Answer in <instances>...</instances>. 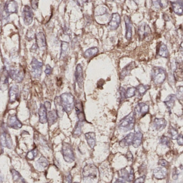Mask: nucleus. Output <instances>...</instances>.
<instances>
[{
    "label": "nucleus",
    "mask_w": 183,
    "mask_h": 183,
    "mask_svg": "<svg viewBox=\"0 0 183 183\" xmlns=\"http://www.w3.org/2000/svg\"><path fill=\"white\" fill-rule=\"evenodd\" d=\"M135 114L132 112L120 121L118 128L123 132H127L134 129L135 123Z\"/></svg>",
    "instance_id": "f257e3e1"
},
{
    "label": "nucleus",
    "mask_w": 183,
    "mask_h": 183,
    "mask_svg": "<svg viewBox=\"0 0 183 183\" xmlns=\"http://www.w3.org/2000/svg\"><path fill=\"white\" fill-rule=\"evenodd\" d=\"M64 111L68 114L71 113L75 108V101L74 96L71 93H64L60 96Z\"/></svg>",
    "instance_id": "f03ea898"
},
{
    "label": "nucleus",
    "mask_w": 183,
    "mask_h": 183,
    "mask_svg": "<svg viewBox=\"0 0 183 183\" xmlns=\"http://www.w3.org/2000/svg\"><path fill=\"white\" fill-rule=\"evenodd\" d=\"M167 79V72L163 68L154 67L151 70V79L155 84H162Z\"/></svg>",
    "instance_id": "7ed1b4c3"
},
{
    "label": "nucleus",
    "mask_w": 183,
    "mask_h": 183,
    "mask_svg": "<svg viewBox=\"0 0 183 183\" xmlns=\"http://www.w3.org/2000/svg\"><path fill=\"white\" fill-rule=\"evenodd\" d=\"M62 154L64 160L68 163H71L75 161V156L74 150L71 144L64 142L62 146Z\"/></svg>",
    "instance_id": "20e7f679"
},
{
    "label": "nucleus",
    "mask_w": 183,
    "mask_h": 183,
    "mask_svg": "<svg viewBox=\"0 0 183 183\" xmlns=\"http://www.w3.org/2000/svg\"><path fill=\"white\" fill-rule=\"evenodd\" d=\"M97 173L98 169L95 165L87 164L83 169V178L84 180H94L96 178Z\"/></svg>",
    "instance_id": "39448f33"
},
{
    "label": "nucleus",
    "mask_w": 183,
    "mask_h": 183,
    "mask_svg": "<svg viewBox=\"0 0 183 183\" xmlns=\"http://www.w3.org/2000/svg\"><path fill=\"white\" fill-rule=\"evenodd\" d=\"M31 75L34 79H39L42 73V67L43 66V63L39 61L38 60L34 58L31 62Z\"/></svg>",
    "instance_id": "423d86ee"
},
{
    "label": "nucleus",
    "mask_w": 183,
    "mask_h": 183,
    "mask_svg": "<svg viewBox=\"0 0 183 183\" xmlns=\"http://www.w3.org/2000/svg\"><path fill=\"white\" fill-rule=\"evenodd\" d=\"M138 34L139 40L142 41L151 36V30L147 23H143L138 26Z\"/></svg>",
    "instance_id": "0eeeda50"
},
{
    "label": "nucleus",
    "mask_w": 183,
    "mask_h": 183,
    "mask_svg": "<svg viewBox=\"0 0 183 183\" xmlns=\"http://www.w3.org/2000/svg\"><path fill=\"white\" fill-rule=\"evenodd\" d=\"M8 72L9 77L18 83L22 82L25 76V72L22 67L10 68Z\"/></svg>",
    "instance_id": "6e6552de"
},
{
    "label": "nucleus",
    "mask_w": 183,
    "mask_h": 183,
    "mask_svg": "<svg viewBox=\"0 0 183 183\" xmlns=\"http://www.w3.org/2000/svg\"><path fill=\"white\" fill-rule=\"evenodd\" d=\"M173 77L177 81H183V61L182 60L176 61L175 67L173 71Z\"/></svg>",
    "instance_id": "1a4fd4ad"
},
{
    "label": "nucleus",
    "mask_w": 183,
    "mask_h": 183,
    "mask_svg": "<svg viewBox=\"0 0 183 183\" xmlns=\"http://www.w3.org/2000/svg\"><path fill=\"white\" fill-rule=\"evenodd\" d=\"M23 18L26 25H30L33 21L34 13L31 8L29 5H25L23 10Z\"/></svg>",
    "instance_id": "9d476101"
},
{
    "label": "nucleus",
    "mask_w": 183,
    "mask_h": 183,
    "mask_svg": "<svg viewBox=\"0 0 183 183\" xmlns=\"http://www.w3.org/2000/svg\"><path fill=\"white\" fill-rule=\"evenodd\" d=\"M4 11L8 16L18 12V4L15 1H7L4 6Z\"/></svg>",
    "instance_id": "9b49d317"
},
{
    "label": "nucleus",
    "mask_w": 183,
    "mask_h": 183,
    "mask_svg": "<svg viewBox=\"0 0 183 183\" xmlns=\"http://www.w3.org/2000/svg\"><path fill=\"white\" fill-rule=\"evenodd\" d=\"M7 125L8 127L17 130L22 127V123L19 120L16 114H12L8 116Z\"/></svg>",
    "instance_id": "f8f14e48"
},
{
    "label": "nucleus",
    "mask_w": 183,
    "mask_h": 183,
    "mask_svg": "<svg viewBox=\"0 0 183 183\" xmlns=\"http://www.w3.org/2000/svg\"><path fill=\"white\" fill-rule=\"evenodd\" d=\"M149 106L144 103H139L135 106L134 112L135 116L143 117L149 112Z\"/></svg>",
    "instance_id": "ddd939ff"
},
{
    "label": "nucleus",
    "mask_w": 183,
    "mask_h": 183,
    "mask_svg": "<svg viewBox=\"0 0 183 183\" xmlns=\"http://www.w3.org/2000/svg\"><path fill=\"white\" fill-rule=\"evenodd\" d=\"M75 80L77 85L80 89H82L83 86V70L82 65L80 64L76 66L75 70Z\"/></svg>",
    "instance_id": "4468645a"
},
{
    "label": "nucleus",
    "mask_w": 183,
    "mask_h": 183,
    "mask_svg": "<svg viewBox=\"0 0 183 183\" xmlns=\"http://www.w3.org/2000/svg\"><path fill=\"white\" fill-rule=\"evenodd\" d=\"M9 72L7 70V67L4 66L1 72V89L2 91H5L7 89L9 84Z\"/></svg>",
    "instance_id": "2eb2a0df"
},
{
    "label": "nucleus",
    "mask_w": 183,
    "mask_h": 183,
    "mask_svg": "<svg viewBox=\"0 0 183 183\" xmlns=\"http://www.w3.org/2000/svg\"><path fill=\"white\" fill-rule=\"evenodd\" d=\"M121 23V17L118 13H113L111 19L108 23V26L111 30H116L118 28Z\"/></svg>",
    "instance_id": "dca6fc26"
},
{
    "label": "nucleus",
    "mask_w": 183,
    "mask_h": 183,
    "mask_svg": "<svg viewBox=\"0 0 183 183\" xmlns=\"http://www.w3.org/2000/svg\"><path fill=\"white\" fill-rule=\"evenodd\" d=\"M75 109L79 121L84 122L86 121V118L83 110L82 102L80 101H75Z\"/></svg>",
    "instance_id": "f3484780"
},
{
    "label": "nucleus",
    "mask_w": 183,
    "mask_h": 183,
    "mask_svg": "<svg viewBox=\"0 0 183 183\" xmlns=\"http://www.w3.org/2000/svg\"><path fill=\"white\" fill-rule=\"evenodd\" d=\"M124 21L126 26V34L125 37L127 40H130L132 37V23L131 21V18L128 16H124Z\"/></svg>",
    "instance_id": "a211bd4d"
},
{
    "label": "nucleus",
    "mask_w": 183,
    "mask_h": 183,
    "mask_svg": "<svg viewBox=\"0 0 183 183\" xmlns=\"http://www.w3.org/2000/svg\"><path fill=\"white\" fill-rule=\"evenodd\" d=\"M9 97V101L10 104H12L17 101L19 97V86L17 85H14L10 88Z\"/></svg>",
    "instance_id": "6ab92c4d"
},
{
    "label": "nucleus",
    "mask_w": 183,
    "mask_h": 183,
    "mask_svg": "<svg viewBox=\"0 0 183 183\" xmlns=\"http://www.w3.org/2000/svg\"><path fill=\"white\" fill-rule=\"evenodd\" d=\"M36 44L38 48L40 49H44L47 46L46 39L45 34L43 32H39L36 35Z\"/></svg>",
    "instance_id": "aec40b11"
},
{
    "label": "nucleus",
    "mask_w": 183,
    "mask_h": 183,
    "mask_svg": "<svg viewBox=\"0 0 183 183\" xmlns=\"http://www.w3.org/2000/svg\"><path fill=\"white\" fill-rule=\"evenodd\" d=\"M173 12L176 15L182 16L183 14V1H170Z\"/></svg>",
    "instance_id": "412c9836"
},
{
    "label": "nucleus",
    "mask_w": 183,
    "mask_h": 183,
    "mask_svg": "<svg viewBox=\"0 0 183 183\" xmlns=\"http://www.w3.org/2000/svg\"><path fill=\"white\" fill-rule=\"evenodd\" d=\"M167 125V121L164 118H155L154 120L153 126L156 131H162Z\"/></svg>",
    "instance_id": "4be33fe9"
},
{
    "label": "nucleus",
    "mask_w": 183,
    "mask_h": 183,
    "mask_svg": "<svg viewBox=\"0 0 183 183\" xmlns=\"http://www.w3.org/2000/svg\"><path fill=\"white\" fill-rule=\"evenodd\" d=\"M47 109L45 107V105L41 104L38 110V115L39 117V121L41 123H47Z\"/></svg>",
    "instance_id": "5701e85b"
},
{
    "label": "nucleus",
    "mask_w": 183,
    "mask_h": 183,
    "mask_svg": "<svg viewBox=\"0 0 183 183\" xmlns=\"http://www.w3.org/2000/svg\"><path fill=\"white\" fill-rule=\"evenodd\" d=\"M168 171L164 167H158L153 170V175L157 180H163L166 177Z\"/></svg>",
    "instance_id": "b1692460"
},
{
    "label": "nucleus",
    "mask_w": 183,
    "mask_h": 183,
    "mask_svg": "<svg viewBox=\"0 0 183 183\" xmlns=\"http://www.w3.org/2000/svg\"><path fill=\"white\" fill-rule=\"evenodd\" d=\"M134 133H130L127 134L124 138H123L119 142V146L122 148H124L125 147L132 145L133 142L134 138Z\"/></svg>",
    "instance_id": "393cba45"
},
{
    "label": "nucleus",
    "mask_w": 183,
    "mask_h": 183,
    "mask_svg": "<svg viewBox=\"0 0 183 183\" xmlns=\"http://www.w3.org/2000/svg\"><path fill=\"white\" fill-rule=\"evenodd\" d=\"M135 63L134 62H131L128 64L122 69L120 74V79L123 80L126 76H127L131 73V71L135 68Z\"/></svg>",
    "instance_id": "a878e982"
},
{
    "label": "nucleus",
    "mask_w": 183,
    "mask_h": 183,
    "mask_svg": "<svg viewBox=\"0 0 183 183\" xmlns=\"http://www.w3.org/2000/svg\"><path fill=\"white\" fill-rule=\"evenodd\" d=\"M157 54L158 56L164 58H168L169 56L168 49L165 44L163 42H160L158 45L157 49Z\"/></svg>",
    "instance_id": "bb28decb"
},
{
    "label": "nucleus",
    "mask_w": 183,
    "mask_h": 183,
    "mask_svg": "<svg viewBox=\"0 0 183 183\" xmlns=\"http://www.w3.org/2000/svg\"><path fill=\"white\" fill-rule=\"evenodd\" d=\"M54 104L56 108V111L59 118H62L64 116V111L63 106L62 105L60 96H56L54 99Z\"/></svg>",
    "instance_id": "cd10ccee"
},
{
    "label": "nucleus",
    "mask_w": 183,
    "mask_h": 183,
    "mask_svg": "<svg viewBox=\"0 0 183 183\" xmlns=\"http://www.w3.org/2000/svg\"><path fill=\"white\" fill-rule=\"evenodd\" d=\"M85 137L87 143L91 149H93L96 145V135L94 132H88L85 134Z\"/></svg>",
    "instance_id": "c85d7f7f"
},
{
    "label": "nucleus",
    "mask_w": 183,
    "mask_h": 183,
    "mask_svg": "<svg viewBox=\"0 0 183 183\" xmlns=\"http://www.w3.org/2000/svg\"><path fill=\"white\" fill-rule=\"evenodd\" d=\"M58 118L59 117L56 110H53L52 111H49L47 112V123H49V126H52L56 123Z\"/></svg>",
    "instance_id": "c756f323"
},
{
    "label": "nucleus",
    "mask_w": 183,
    "mask_h": 183,
    "mask_svg": "<svg viewBox=\"0 0 183 183\" xmlns=\"http://www.w3.org/2000/svg\"><path fill=\"white\" fill-rule=\"evenodd\" d=\"M176 97V95L173 94H171L169 95L164 101L165 105H166L167 108H168L169 110H171L172 108L174 106L175 104Z\"/></svg>",
    "instance_id": "7c9ffc66"
},
{
    "label": "nucleus",
    "mask_w": 183,
    "mask_h": 183,
    "mask_svg": "<svg viewBox=\"0 0 183 183\" xmlns=\"http://www.w3.org/2000/svg\"><path fill=\"white\" fill-rule=\"evenodd\" d=\"M142 138L143 134L140 131H136L135 133L134 138L132 146H133L135 148H138L142 143Z\"/></svg>",
    "instance_id": "2f4dec72"
},
{
    "label": "nucleus",
    "mask_w": 183,
    "mask_h": 183,
    "mask_svg": "<svg viewBox=\"0 0 183 183\" xmlns=\"http://www.w3.org/2000/svg\"><path fill=\"white\" fill-rule=\"evenodd\" d=\"M99 52V49L97 47H93L86 49L84 53V56L86 59H89L95 56Z\"/></svg>",
    "instance_id": "473e14b6"
},
{
    "label": "nucleus",
    "mask_w": 183,
    "mask_h": 183,
    "mask_svg": "<svg viewBox=\"0 0 183 183\" xmlns=\"http://www.w3.org/2000/svg\"><path fill=\"white\" fill-rule=\"evenodd\" d=\"M69 51V42L66 41H61V53L60 58L61 59L64 58L67 55Z\"/></svg>",
    "instance_id": "72a5a7b5"
},
{
    "label": "nucleus",
    "mask_w": 183,
    "mask_h": 183,
    "mask_svg": "<svg viewBox=\"0 0 183 183\" xmlns=\"http://www.w3.org/2000/svg\"><path fill=\"white\" fill-rule=\"evenodd\" d=\"M82 122L78 121V123L75 126L74 129L73 131V136L74 138L79 137L82 134V126L83 125Z\"/></svg>",
    "instance_id": "f704fd0d"
},
{
    "label": "nucleus",
    "mask_w": 183,
    "mask_h": 183,
    "mask_svg": "<svg viewBox=\"0 0 183 183\" xmlns=\"http://www.w3.org/2000/svg\"><path fill=\"white\" fill-rule=\"evenodd\" d=\"M149 86L144 85V84H139L138 86L136 87V92H138V96H143L146 93L147 90L149 89Z\"/></svg>",
    "instance_id": "c9c22d12"
},
{
    "label": "nucleus",
    "mask_w": 183,
    "mask_h": 183,
    "mask_svg": "<svg viewBox=\"0 0 183 183\" xmlns=\"http://www.w3.org/2000/svg\"><path fill=\"white\" fill-rule=\"evenodd\" d=\"M11 174L12 176V179L14 181L19 182H21L22 183H25V182L23 179L22 177L20 175L18 171H17L14 169H12L11 170Z\"/></svg>",
    "instance_id": "e433bc0d"
},
{
    "label": "nucleus",
    "mask_w": 183,
    "mask_h": 183,
    "mask_svg": "<svg viewBox=\"0 0 183 183\" xmlns=\"http://www.w3.org/2000/svg\"><path fill=\"white\" fill-rule=\"evenodd\" d=\"M37 164L41 168H45L49 165V161L45 157H41L37 161Z\"/></svg>",
    "instance_id": "4c0bfd02"
},
{
    "label": "nucleus",
    "mask_w": 183,
    "mask_h": 183,
    "mask_svg": "<svg viewBox=\"0 0 183 183\" xmlns=\"http://www.w3.org/2000/svg\"><path fill=\"white\" fill-rule=\"evenodd\" d=\"M168 133L170 135V138L172 140H176L178 137V132L175 128L172 126L169 127V128Z\"/></svg>",
    "instance_id": "58836bf2"
},
{
    "label": "nucleus",
    "mask_w": 183,
    "mask_h": 183,
    "mask_svg": "<svg viewBox=\"0 0 183 183\" xmlns=\"http://www.w3.org/2000/svg\"><path fill=\"white\" fill-rule=\"evenodd\" d=\"M37 148H35L27 153L26 155V158L30 161H32V160H34V159L37 156Z\"/></svg>",
    "instance_id": "ea45409f"
},
{
    "label": "nucleus",
    "mask_w": 183,
    "mask_h": 183,
    "mask_svg": "<svg viewBox=\"0 0 183 183\" xmlns=\"http://www.w3.org/2000/svg\"><path fill=\"white\" fill-rule=\"evenodd\" d=\"M136 92V88L130 87L126 90V98H131L134 96Z\"/></svg>",
    "instance_id": "a19ab883"
},
{
    "label": "nucleus",
    "mask_w": 183,
    "mask_h": 183,
    "mask_svg": "<svg viewBox=\"0 0 183 183\" xmlns=\"http://www.w3.org/2000/svg\"><path fill=\"white\" fill-rule=\"evenodd\" d=\"M160 143L162 145L167 146L169 147L170 144V139L168 137L163 135L160 139Z\"/></svg>",
    "instance_id": "79ce46f5"
},
{
    "label": "nucleus",
    "mask_w": 183,
    "mask_h": 183,
    "mask_svg": "<svg viewBox=\"0 0 183 183\" xmlns=\"http://www.w3.org/2000/svg\"><path fill=\"white\" fill-rule=\"evenodd\" d=\"M128 175H129V172H128V171L125 168L121 169L119 172V176L120 178L123 180H127Z\"/></svg>",
    "instance_id": "37998d69"
},
{
    "label": "nucleus",
    "mask_w": 183,
    "mask_h": 183,
    "mask_svg": "<svg viewBox=\"0 0 183 183\" xmlns=\"http://www.w3.org/2000/svg\"><path fill=\"white\" fill-rule=\"evenodd\" d=\"M176 96L180 101H183V86L177 87Z\"/></svg>",
    "instance_id": "c03bdc74"
},
{
    "label": "nucleus",
    "mask_w": 183,
    "mask_h": 183,
    "mask_svg": "<svg viewBox=\"0 0 183 183\" xmlns=\"http://www.w3.org/2000/svg\"><path fill=\"white\" fill-rule=\"evenodd\" d=\"M120 96L121 101H123L126 98V90L124 89V88L120 86L119 88Z\"/></svg>",
    "instance_id": "a18cd8bd"
},
{
    "label": "nucleus",
    "mask_w": 183,
    "mask_h": 183,
    "mask_svg": "<svg viewBox=\"0 0 183 183\" xmlns=\"http://www.w3.org/2000/svg\"><path fill=\"white\" fill-rule=\"evenodd\" d=\"M134 179V170L133 169H131V171L129 173V175L128 177L127 181L128 182H132Z\"/></svg>",
    "instance_id": "49530a36"
},
{
    "label": "nucleus",
    "mask_w": 183,
    "mask_h": 183,
    "mask_svg": "<svg viewBox=\"0 0 183 183\" xmlns=\"http://www.w3.org/2000/svg\"><path fill=\"white\" fill-rule=\"evenodd\" d=\"M145 179H146V176L143 175V176H141L138 178H136V180H135L133 183H144Z\"/></svg>",
    "instance_id": "de8ad7c7"
},
{
    "label": "nucleus",
    "mask_w": 183,
    "mask_h": 183,
    "mask_svg": "<svg viewBox=\"0 0 183 183\" xmlns=\"http://www.w3.org/2000/svg\"><path fill=\"white\" fill-rule=\"evenodd\" d=\"M31 7L34 10L37 9L38 8V3H39V1H30Z\"/></svg>",
    "instance_id": "09e8293b"
},
{
    "label": "nucleus",
    "mask_w": 183,
    "mask_h": 183,
    "mask_svg": "<svg viewBox=\"0 0 183 183\" xmlns=\"http://www.w3.org/2000/svg\"><path fill=\"white\" fill-rule=\"evenodd\" d=\"M45 73L46 75H50L52 73V68L51 67L49 64H47L46 66Z\"/></svg>",
    "instance_id": "8fccbe9b"
},
{
    "label": "nucleus",
    "mask_w": 183,
    "mask_h": 183,
    "mask_svg": "<svg viewBox=\"0 0 183 183\" xmlns=\"http://www.w3.org/2000/svg\"><path fill=\"white\" fill-rule=\"evenodd\" d=\"M126 157L128 161H132L133 160V156L131 151H128L126 155Z\"/></svg>",
    "instance_id": "3c124183"
},
{
    "label": "nucleus",
    "mask_w": 183,
    "mask_h": 183,
    "mask_svg": "<svg viewBox=\"0 0 183 183\" xmlns=\"http://www.w3.org/2000/svg\"><path fill=\"white\" fill-rule=\"evenodd\" d=\"M177 143L178 145L180 146H183V135L182 134L179 135L178 137L177 138Z\"/></svg>",
    "instance_id": "603ef678"
},
{
    "label": "nucleus",
    "mask_w": 183,
    "mask_h": 183,
    "mask_svg": "<svg viewBox=\"0 0 183 183\" xmlns=\"http://www.w3.org/2000/svg\"><path fill=\"white\" fill-rule=\"evenodd\" d=\"M158 164L162 167H166L168 164V162L164 159H160L158 161Z\"/></svg>",
    "instance_id": "864d4df0"
},
{
    "label": "nucleus",
    "mask_w": 183,
    "mask_h": 183,
    "mask_svg": "<svg viewBox=\"0 0 183 183\" xmlns=\"http://www.w3.org/2000/svg\"><path fill=\"white\" fill-rule=\"evenodd\" d=\"M178 175H179L178 171L176 169V170L173 171V174H172V178H173V180H177L178 178Z\"/></svg>",
    "instance_id": "5fc2aeb1"
},
{
    "label": "nucleus",
    "mask_w": 183,
    "mask_h": 183,
    "mask_svg": "<svg viewBox=\"0 0 183 183\" xmlns=\"http://www.w3.org/2000/svg\"><path fill=\"white\" fill-rule=\"evenodd\" d=\"M152 4H153L154 7L156 8L157 9L160 7L161 8L160 4V1H152Z\"/></svg>",
    "instance_id": "6e6d98bb"
},
{
    "label": "nucleus",
    "mask_w": 183,
    "mask_h": 183,
    "mask_svg": "<svg viewBox=\"0 0 183 183\" xmlns=\"http://www.w3.org/2000/svg\"><path fill=\"white\" fill-rule=\"evenodd\" d=\"M38 48V47L37 44H36H36H34L33 45H32V47L30 49V51H31L32 52H36Z\"/></svg>",
    "instance_id": "4d7b16f0"
},
{
    "label": "nucleus",
    "mask_w": 183,
    "mask_h": 183,
    "mask_svg": "<svg viewBox=\"0 0 183 183\" xmlns=\"http://www.w3.org/2000/svg\"><path fill=\"white\" fill-rule=\"evenodd\" d=\"M66 180L68 183H72V176L70 173H69L66 176Z\"/></svg>",
    "instance_id": "13d9d810"
},
{
    "label": "nucleus",
    "mask_w": 183,
    "mask_h": 183,
    "mask_svg": "<svg viewBox=\"0 0 183 183\" xmlns=\"http://www.w3.org/2000/svg\"><path fill=\"white\" fill-rule=\"evenodd\" d=\"M44 105H45V107L47 109V110H50V108H51V103L49 101H45Z\"/></svg>",
    "instance_id": "bf43d9fd"
},
{
    "label": "nucleus",
    "mask_w": 183,
    "mask_h": 183,
    "mask_svg": "<svg viewBox=\"0 0 183 183\" xmlns=\"http://www.w3.org/2000/svg\"><path fill=\"white\" fill-rule=\"evenodd\" d=\"M114 183H126L125 182V180L122 179V178H120L119 179H118V180H116Z\"/></svg>",
    "instance_id": "052dcab7"
},
{
    "label": "nucleus",
    "mask_w": 183,
    "mask_h": 183,
    "mask_svg": "<svg viewBox=\"0 0 183 183\" xmlns=\"http://www.w3.org/2000/svg\"><path fill=\"white\" fill-rule=\"evenodd\" d=\"M180 52L183 56V41L180 45Z\"/></svg>",
    "instance_id": "680f3d73"
},
{
    "label": "nucleus",
    "mask_w": 183,
    "mask_h": 183,
    "mask_svg": "<svg viewBox=\"0 0 183 183\" xmlns=\"http://www.w3.org/2000/svg\"><path fill=\"white\" fill-rule=\"evenodd\" d=\"M167 183H171V182H167Z\"/></svg>",
    "instance_id": "e2e57ef3"
},
{
    "label": "nucleus",
    "mask_w": 183,
    "mask_h": 183,
    "mask_svg": "<svg viewBox=\"0 0 183 183\" xmlns=\"http://www.w3.org/2000/svg\"><path fill=\"white\" fill-rule=\"evenodd\" d=\"M76 183V182H75V183Z\"/></svg>",
    "instance_id": "0e129e2a"
},
{
    "label": "nucleus",
    "mask_w": 183,
    "mask_h": 183,
    "mask_svg": "<svg viewBox=\"0 0 183 183\" xmlns=\"http://www.w3.org/2000/svg\"></svg>",
    "instance_id": "69168bd1"
}]
</instances>
